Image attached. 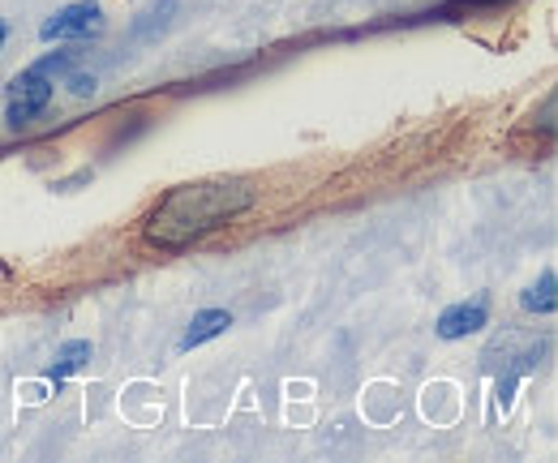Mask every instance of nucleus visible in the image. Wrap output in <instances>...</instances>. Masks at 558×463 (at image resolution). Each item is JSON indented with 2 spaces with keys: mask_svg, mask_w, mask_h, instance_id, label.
I'll list each match as a JSON object with an SVG mask.
<instances>
[{
  "mask_svg": "<svg viewBox=\"0 0 558 463\" xmlns=\"http://www.w3.org/2000/svg\"><path fill=\"white\" fill-rule=\"evenodd\" d=\"M258 190L250 181L236 176H219V181H190L168 190L142 219V236L155 249H185L194 241H203L210 232L228 228L232 219H241L245 210H254Z\"/></svg>",
  "mask_w": 558,
  "mask_h": 463,
  "instance_id": "nucleus-1",
  "label": "nucleus"
},
{
  "mask_svg": "<svg viewBox=\"0 0 558 463\" xmlns=\"http://www.w3.org/2000/svg\"><path fill=\"white\" fill-rule=\"evenodd\" d=\"M52 95H57V77H48L39 69H22L4 90V125L26 130L35 117H44L52 108Z\"/></svg>",
  "mask_w": 558,
  "mask_h": 463,
  "instance_id": "nucleus-2",
  "label": "nucleus"
},
{
  "mask_svg": "<svg viewBox=\"0 0 558 463\" xmlns=\"http://www.w3.org/2000/svg\"><path fill=\"white\" fill-rule=\"evenodd\" d=\"M99 26H104L99 4H95V0H73V4L57 9V13L39 26V39H44V44H57V39H86V35H95Z\"/></svg>",
  "mask_w": 558,
  "mask_h": 463,
  "instance_id": "nucleus-3",
  "label": "nucleus"
},
{
  "mask_svg": "<svg viewBox=\"0 0 558 463\" xmlns=\"http://www.w3.org/2000/svg\"><path fill=\"white\" fill-rule=\"evenodd\" d=\"M489 327V296H473V301H460V305H447L434 322L438 339H469V334L486 331Z\"/></svg>",
  "mask_w": 558,
  "mask_h": 463,
  "instance_id": "nucleus-4",
  "label": "nucleus"
},
{
  "mask_svg": "<svg viewBox=\"0 0 558 463\" xmlns=\"http://www.w3.org/2000/svg\"><path fill=\"white\" fill-rule=\"evenodd\" d=\"M542 352H546V343H524V352H515V356H507L502 361V374H498V382H494V403L507 412L511 407V399H515V387L529 378V374H537V365H542Z\"/></svg>",
  "mask_w": 558,
  "mask_h": 463,
  "instance_id": "nucleus-5",
  "label": "nucleus"
},
{
  "mask_svg": "<svg viewBox=\"0 0 558 463\" xmlns=\"http://www.w3.org/2000/svg\"><path fill=\"white\" fill-rule=\"evenodd\" d=\"M228 327H232V314H228V309H198V314L190 318V327H185L177 348H181V352H194V348H203L210 339H219Z\"/></svg>",
  "mask_w": 558,
  "mask_h": 463,
  "instance_id": "nucleus-6",
  "label": "nucleus"
},
{
  "mask_svg": "<svg viewBox=\"0 0 558 463\" xmlns=\"http://www.w3.org/2000/svg\"><path fill=\"white\" fill-rule=\"evenodd\" d=\"M86 361H90V343H86V339H70V343H61V348H57V356H52V365H48V374H44V378L61 391L77 369H86Z\"/></svg>",
  "mask_w": 558,
  "mask_h": 463,
  "instance_id": "nucleus-7",
  "label": "nucleus"
},
{
  "mask_svg": "<svg viewBox=\"0 0 558 463\" xmlns=\"http://www.w3.org/2000/svg\"><path fill=\"white\" fill-rule=\"evenodd\" d=\"M555 288H558L555 270H546L537 283H529V288H524V296H520V309H524V314H542V318H546V314H555V309H558V292H555Z\"/></svg>",
  "mask_w": 558,
  "mask_h": 463,
  "instance_id": "nucleus-8",
  "label": "nucleus"
},
{
  "mask_svg": "<svg viewBox=\"0 0 558 463\" xmlns=\"http://www.w3.org/2000/svg\"><path fill=\"white\" fill-rule=\"evenodd\" d=\"M73 61H77V52H48L44 61H35L31 69H39V73H48V77H65L73 69Z\"/></svg>",
  "mask_w": 558,
  "mask_h": 463,
  "instance_id": "nucleus-9",
  "label": "nucleus"
},
{
  "mask_svg": "<svg viewBox=\"0 0 558 463\" xmlns=\"http://www.w3.org/2000/svg\"><path fill=\"white\" fill-rule=\"evenodd\" d=\"M70 90H73V95H95V77H86V73H73Z\"/></svg>",
  "mask_w": 558,
  "mask_h": 463,
  "instance_id": "nucleus-10",
  "label": "nucleus"
},
{
  "mask_svg": "<svg viewBox=\"0 0 558 463\" xmlns=\"http://www.w3.org/2000/svg\"><path fill=\"white\" fill-rule=\"evenodd\" d=\"M86 181H90V172H77V176H70V181H61L57 190H61V194H70V190H77V185H86Z\"/></svg>",
  "mask_w": 558,
  "mask_h": 463,
  "instance_id": "nucleus-11",
  "label": "nucleus"
},
{
  "mask_svg": "<svg viewBox=\"0 0 558 463\" xmlns=\"http://www.w3.org/2000/svg\"><path fill=\"white\" fill-rule=\"evenodd\" d=\"M4 39H9V26H4V17H0V48H4Z\"/></svg>",
  "mask_w": 558,
  "mask_h": 463,
  "instance_id": "nucleus-12",
  "label": "nucleus"
}]
</instances>
